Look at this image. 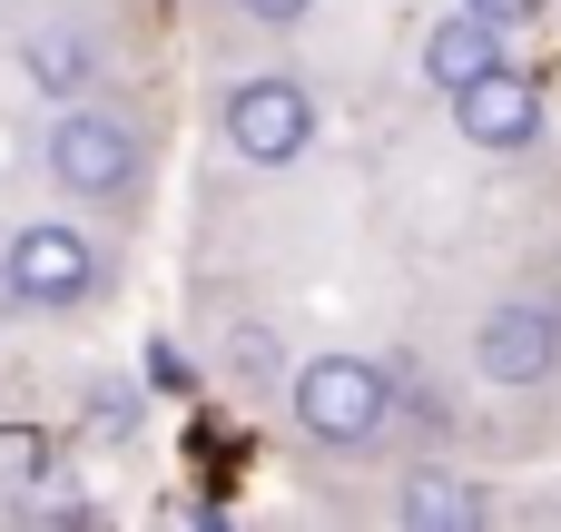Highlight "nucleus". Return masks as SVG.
<instances>
[{"mask_svg": "<svg viewBox=\"0 0 561 532\" xmlns=\"http://www.w3.org/2000/svg\"><path fill=\"white\" fill-rule=\"evenodd\" d=\"M296 425L325 434V444H365V434L385 425V375L355 365V355H316V365L296 375Z\"/></svg>", "mask_w": 561, "mask_h": 532, "instance_id": "1", "label": "nucleus"}, {"mask_svg": "<svg viewBox=\"0 0 561 532\" xmlns=\"http://www.w3.org/2000/svg\"><path fill=\"white\" fill-rule=\"evenodd\" d=\"M227 138H237V158L286 168V158H306L316 109H306V89H296V79H247V89L227 99Z\"/></svg>", "mask_w": 561, "mask_h": 532, "instance_id": "2", "label": "nucleus"}, {"mask_svg": "<svg viewBox=\"0 0 561 532\" xmlns=\"http://www.w3.org/2000/svg\"><path fill=\"white\" fill-rule=\"evenodd\" d=\"M49 168H59V188H79V197H118V188L138 178V138H128L118 118H99V109H69V118L49 128Z\"/></svg>", "mask_w": 561, "mask_h": 532, "instance_id": "3", "label": "nucleus"}, {"mask_svg": "<svg viewBox=\"0 0 561 532\" xmlns=\"http://www.w3.org/2000/svg\"><path fill=\"white\" fill-rule=\"evenodd\" d=\"M89 237H69V227H20L10 237V286L30 296V306H69V296H89Z\"/></svg>", "mask_w": 561, "mask_h": 532, "instance_id": "4", "label": "nucleus"}, {"mask_svg": "<svg viewBox=\"0 0 561 532\" xmlns=\"http://www.w3.org/2000/svg\"><path fill=\"white\" fill-rule=\"evenodd\" d=\"M454 109H463V138H483V148H523L542 128V89L523 69H483L473 89H454Z\"/></svg>", "mask_w": 561, "mask_h": 532, "instance_id": "5", "label": "nucleus"}, {"mask_svg": "<svg viewBox=\"0 0 561 532\" xmlns=\"http://www.w3.org/2000/svg\"><path fill=\"white\" fill-rule=\"evenodd\" d=\"M561 355V306H503L493 326H483V375H503V385H533L542 365Z\"/></svg>", "mask_w": 561, "mask_h": 532, "instance_id": "6", "label": "nucleus"}, {"mask_svg": "<svg viewBox=\"0 0 561 532\" xmlns=\"http://www.w3.org/2000/svg\"><path fill=\"white\" fill-rule=\"evenodd\" d=\"M483 69H503V20L463 10V20H444V30L424 39V79H444V89H473Z\"/></svg>", "mask_w": 561, "mask_h": 532, "instance_id": "7", "label": "nucleus"}, {"mask_svg": "<svg viewBox=\"0 0 561 532\" xmlns=\"http://www.w3.org/2000/svg\"><path fill=\"white\" fill-rule=\"evenodd\" d=\"M404 523L463 532V523H483V494H473V484H454V474H414V484H404Z\"/></svg>", "mask_w": 561, "mask_h": 532, "instance_id": "8", "label": "nucleus"}, {"mask_svg": "<svg viewBox=\"0 0 561 532\" xmlns=\"http://www.w3.org/2000/svg\"><path fill=\"white\" fill-rule=\"evenodd\" d=\"M30 69H39V89H49V99H79L99 59H89V39H59V30H39V39H30Z\"/></svg>", "mask_w": 561, "mask_h": 532, "instance_id": "9", "label": "nucleus"}, {"mask_svg": "<svg viewBox=\"0 0 561 532\" xmlns=\"http://www.w3.org/2000/svg\"><path fill=\"white\" fill-rule=\"evenodd\" d=\"M463 10H483V20H503V30H513V20H533L542 0H463Z\"/></svg>", "mask_w": 561, "mask_h": 532, "instance_id": "10", "label": "nucleus"}, {"mask_svg": "<svg viewBox=\"0 0 561 532\" xmlns=\"http://www.w3.org/2000/svg\"><path fill=\"white\" fill-rule=\"evenodd\" d=\"M256 20H306V0H247Z\"/></svg>", "mask_w": 561, "mask_h": 532, "instance_id": "11", "label": "nucleus"}]
</instances>
